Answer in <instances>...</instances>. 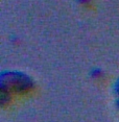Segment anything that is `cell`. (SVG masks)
Masks as SVG:
<instances>
[{
	"label": "cell",
	"mask_w": 119,
	"mask_h": 122,
	"mask_svg": "<svg viewBox=\"0 0 119 122\" xmlns=\"http://www.w3.org/2000/svg\"><path fill=\"white\" fill-rule=\"evenodd\" d=\"M115 90H116V93L119 94V79L116 81V85H115Z\"/></svg>",
	"instance_id": "cell-2"
},
{
	"label": "cell",
	"mask_w": 119,
	"mask_h": 122,
	"mask_svg": "<svg viewBox=\"0 0 119 122\" xmlns=\"http://www.w3.org/2000/svg\"><path fill=\"white\" fill-rule=\"evenodd\" d=\"M118 107H119V100H118Z\"/></svg>",
	"instance_id": "cell-3"
},
{
	"label": "cell",
	"mask_w": 119,
	"mask_h": 122,
	"mask_svg": "<svg viewBox=\"0 0 119 122\" xmlns=\"http://www.w3.org/2000/svg\"><path fill=\"white\" fill-rule=\"evenodd\" d=\"M7 76L9 77H1L2 85L7 84L9 88H13L14 90L25 91L32 86V81L30 78L24 74L18 73V72H9Z\"/></svg>",
	"instance_id": "cell-1"
}]
</instances>
